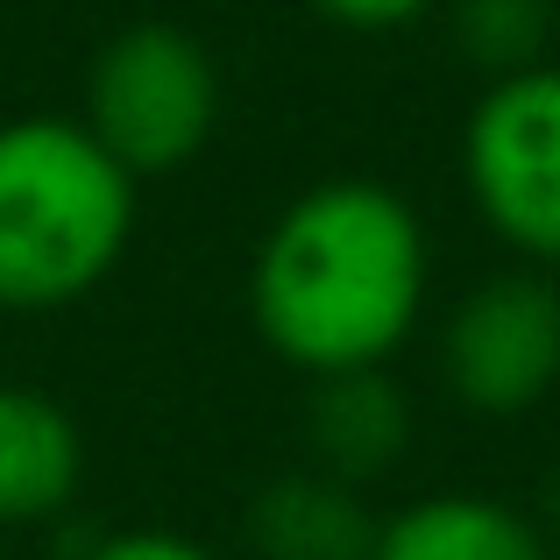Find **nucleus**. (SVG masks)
I'll return each mask as SVG.
<instances>
[{
  "instance_id": "nucleus-11",
  "label": "nucleus",
  "mask_w": 560,
  "mask_h": 560,
  "mask_svg": "<svg viewBox=\"0 0 560 560\" xmlns=\"http://www.w3.org/2000/svg\"><path fill=\"white\" fill-rule=\"evenodd\" d=\"M79 560H220L213 547H199L191 533H164V525H128V533L93 539Z\"/></svg>"
},
{
  "instance_id": "nucleus-1",
  "label": "nucleus",
  "mask_w": 560,
  "mask_h": 560,
  "mask_svg": "<svg viewBox=\"0 0 560 560\" xmlns=\"http://www.w3.org/2000/svg\"><path fill=\"white\" fill-rule=\"evenodd\" d=\"M433 248L376 178H319L270 220L248 262V319L299 376L383 370L419 334Z\"/></svg>"
},
{
  "instance_id": "nucleus-8",
  "label": "nucleus",
  "mask_w": 560,
  "mask_h": 560,
  "mask_svg": "<svg viewBox=\"0 0 560 560\" xmlns=\"http://www.w3.org/2000/svg\"><path fill=\"white\" fill-rule=\"evenodd\" d=\"M405 447H411V405L390 383V362L383 370L313 376V397H305V454H313V468L362 490Z\"/></svg>"
},
{
  "instance_id": "nucleus-4",
  "label": "nucleus",
  "mask_w": 560,
  "mask_h": 560,
  "mask_svg": "<svg viewBox=\"0 0 560 560\" xmlns=\"http://www.w3.org/2000/svg\"><path fill=\"white\" fill-rule=\"evenodd\" d=\"M462 178L482 228L525 262H560V65H525L482 85L462 128Z\"/></svg>"
},
{
  "instance_id": "nucleus-13",
  "label": "nucleus",
  "mask_w": 560,
  "mask_h": 560,
  "mask_svg": "<svg viewBox=\"0 0 560 560\" xmlns=\"http://www.w3.org/2000/svg\"><path fill=\"white\" fill-rule=\"evenodd\" d=\"M553 560H560V547H553Z\"/></svg>"
},
{
  "instance_id": "nucleus-2",
  "label": "nucleus",
  "mask_w": 560,
  "mask_h": 560,
  "mask_svg": "<svg viewBox=\"0 0 560 560\" xmlns=\"http://www.w3.org/2000/svg\"><path fill=\"white\" fill-rule=\"evenodd\" d=\"M136 178L79 114L0 121V313H65L121 270Z\"/></svg>"
},
{
  "instance_id": "nucleus-9",
  "label": "nucleus",
  "mask_w": 560,
  "mask_h": 560,
  "mask_svg": "<svg viewBox=\"0 0 560 560\" xmlns=\"http://www.w3.org/2000/svg\"><path fill=\"white\" fill-rule=\"evenodd\" d=\"M376 511L362 504L355 482L327 468H299L256 490L248 504V547L256 560H370Z\"/></svg>"
},
{
  "instance_id": "nucleus-5",
  "label": "nucleus",
  "mask_w": 560,
  "mask_h": 560,
  "mask_svg": "<svg viewBox=\"0 0 560 560\" xmlns=\"http://www.w3.org/2000/svg\"><path fill=\"white\" fill-rule=\"evenodd\" d=\"M440 376L476 419H525L560 390V284L547 270H497L440 327Z\"/></svg>"
},
{
  "instance_id": "nucleus-10",
  "label": "nucleus",
  "mask_w": 560,
  "mask_h": 560,
  "mask_svg": "<svg viewBox=\"0 0 560 560\" xmlns=\"http://www.w3.org/2000/svg\"><path fill=\"white\" fill-rule=\"evenodd\" d=\"M560 0H462V43L490 79L525 71L547 57V28H553Z\"/></svg>"
},
{
  "instance_id": "nucleus-6",
  "label": "nucleus",
  "mask_w": 560,
  "mask_h": 560,
  "mask_svg": "<svg viewBox=\"0 0 560 560\" xmlns=\"http://www.w3.org/2000/svg\"><path fill=\"white\" fill-rule=\"evenodd\" d=\"M85 433L50 390L0 383V525H43L79 497Z\"/></svg>"
},
{
  "instance_id": "nucleus-3",
  "label": "nucleus",
  "mask_w": 560,
  "mask_h": 560,
  "mask_svg": "<svg viewBox=\"0 0 560 560\" xmlns=\"http://www.w3.org/2000/svg\"><path fill=\"white\" fill-rule=\"evenodd\" d=\"M79 121L128 178H171L220 128V65L178 22H128L85 65Z\"/></svg>"
},
{
  "instance_id": "nucleus-12",
  "label": "nucleus",
  "mask_w": 560,
  "mask_h": 560,
  "mask_svg": "<svg viewBox=\"0 0 560 560\" xmlns=\"http://www.w3.org/2000/svg\"><path fill=\"white\" fill-rule=\"evenodd\" d=\"M313 8L327 14V22H341V28L376 36V28H411V22H425L440 0H313Z\"/></svg>"
},
{
  "instance_id": "nucleus-7",
  "label": "nucleus",
  "mask_w": 560,
  "mask_h": 560,
  "mask_svg": "<svg viewBox=\"0 0 560 560\" xmlns=\"http://www.w3.org/2000/svg\"><path fill=\"white\" fill-rule=\"evenodd\" d=\"M370 560H553V539L504 497L433 490L376 518Z\"/></svg>"
}]
</instances>
